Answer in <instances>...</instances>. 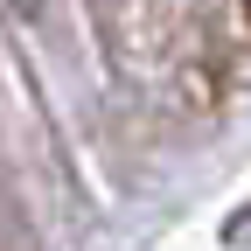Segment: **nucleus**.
Segmentation results:
<instances>
[{"mask_svg": "<svg viewBox=\"0 0 251 251\" xmlns=\"http://www.w3.org/2000/svg\"><path fill=\"white\" fill-rule=\"evenodd\" d=\"M244 7H251V0H244Z\"/></svg>", "mask_w": 251, "mask_h": 251, "instance_id": "nucleus-1", "label": "nucleus"}]
</instances>
